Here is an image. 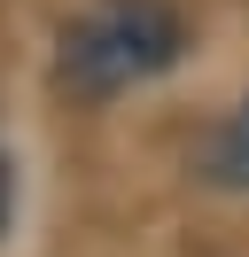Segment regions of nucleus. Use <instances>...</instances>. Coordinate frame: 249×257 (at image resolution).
<instances>
[{
	"label": "nucleus",
	"instance_id": "obj_1",
	"mask_svg": "<svg viewBox=\"0 0 249 257\" xmlns=\"http://www.w3.org/2000/svg\"><path fill=\"white\" fill-rule=\"evenodd\" d=\"M187 47V24L171 0H101L93 16H78L62 32V63L55 78L70 86L78 101H109L148 86L156 70H171Z\"/></svg>",
	"mask_w": 249,
	"mask_h": 257
},
{
	"label": "nucleus",
	"instance_id": "obj_2",
	"mask_svg": "<svg viewBox=\"0 0 249 257\" xmlns=\"http://www.w3.org/2000/svg\"><path fill=\"white\" fill-rule=\"evenodd\" d=\"M202 179L226 195H249V94L226 109V125L210 133V148H202Z\"/></svg>",
	"mask_w": 249,
	"mask_h": 257
},
{
	"label": "nucleus",
	"instance_id": "obj_3",
	"mask_svg": "<svg viewBox=\"0 0 249 257\" xmlns=\"http://www.w3.org/2000/svg\"><path fill=\"white\" fill-rule=\"evenodd\" d=\"M0 226H8V164H0Z\"/></svg>",
	"mask_w": 249,
	"mask_h": 257
}]
</instances>
